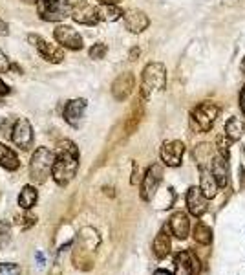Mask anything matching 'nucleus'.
I'll return each mask as SVG.
<instances>
[{
	"label": "nucleus",
	"instance_id": "nucleus-1",
	"mask_svg": "<svg viewBox=\"0 0 245 275\" xmlns=\"http://www.w3.org/2000/svg\"><path fill=\"white\" fill-rule=\"evenodd\" d=\"M77 169H79V147L73 141L64 139L57 145V153H55V163L52 171L55 183L62 187L68 185L75 178Z\"/></svg>",
	"mask_w": 245,
	"mask_h": 275
},
{
	"label": "nucleus",
	"instance_id": "nucleus-2",
	"mask_svg": "<svg viewBox=\"0 0 245 275\" xmlns=\"http://www.w3.org/2000/svg\"><path fill=\"white\" fill-rule=\"evenodd\" d=\"M55 153L46 147H38L30 161V178L33 183H44L53 171Z\"/></svg>",
	"mask_w": 245,
	"mask_h": 275
},
{
	"label": "nucleus",
	"instance_id": "nucleus-3",
	"mask_svg": "<svg viewBox=\"0 0 245 275\" xmlns=\"http://www.w3.org/2000/svg\"><path fill=\"white\" fill-rule=\"evenodd\" d=\"M167 84V68L161 62H150L143 70V81H141V98L148 99L154 92H159Z\"/></svg>",
	"mask_w": 245,
	"mask_h": 275
},
{
	"label": "nucleus",
	"instance_id": "nucleus-4",
	"mask_svg": "<svg viewBox=\"0 0 245 275\" xmlns=\"http://www.w3.org/2000/svg\"><path fill=\"white\" fill-rule=\"evenodd\" d=\"M38 17L46 22H59L71 17L73 6L70 0H37Z\"/></svg>",
	"mask_w": 245,
	"mask_h": 275
},
{
	"label": "nucleus",
	"instance_id": "nucleus-5",
	"mask_svg": "<svg viewBox=\"0 0 245 275\" xmlns=\"http://www.w3.org/2000/svg\"><path fill=\"white\" fill-rule=\"evenodd\" d=\"M218 116H220V107L214 105L212 101H203V103H199L198 107L192 110L191 119L192 125L199 132H209L212 129L214 121L218 119Z\"/></svg>",
	"mask_w": 245,
	"mask_h": 275
},
{
	"label": "nucleus",
	"instance_id": "nucleus-6",
	"mask_svg": "<svg viewBox=\"0 0 245 275\" xmlns=\"http://www.w3.org/2000/svg\"><path fill=\"white\" fill-rule=\"evenodd\" d=\"M163 180V167H161L159 163H154L150 167L146 169L145 176H143V180H141V198L145 200V202H150V200L156 196V193L159 189V183Z\"/></svg>",
	"mask_w": 245,
	"mask_h": 275
},
{
	"label": "nucleus",
	"instance_id": "nucleus-7",
	"mask_svg": "<svg viewBox=\"0 0 245 275\" xmlns=\"http://www.w3.org/2000/svg\"><path fill=\"white\" fill-rule=\"evenodd\" d=\"M31 44L37 48L38 55L48 62H53V64H59V62L64 61V52H62L61 48H57V46L50 44L48 40H44L42 37H38V35H30L28 37Z\"/></svg>",
	"mask_w": 245,
	"mask_h": 275
},
{
	"label": "nucleus",
	"instance_id": "nucleus-8",
	"mask_svg": "<svg viewBox=\"0 0 245 275\" xmlns=\"http://www.w3.org/2000/svg\"><path fill=\"white\" fill-rule=\"evenodd\" d=\"M11 139L17 147L20 149H30L33 145V129H31V123L26 118H18L13 123V129H11Z\"/></svg>",
	"mask_w": 245,
	"mask_h": 275
},
{
	"label": "nucleus",
	"instance_id": "nucleus-9",
	"mask_svg": "<svg viewBox=\"0 0 245 275\" xmlns=\"http://www.w3.org/2000/svg\"><path fill=\"white\" fill-rule=\"evenodd\" d=\"M185 154V145L179 139H172V141H165L161 147V160L165 161V165L169 167H179Z\"/></svg>",
	"mask_w": 245,
	"mask_h": 275
},
{
	"label": "nucleus",
	"instance_id": "nucleus-10",
	"mask_svg": "<svg viewBox=\"0 0 245 275\" xmlns=\"http://www.w3.org/2000/svg\"><path fill=\"white\" fill-rule=\"evenodd\" d=\"M53 37L66 50H73V52L83 50V37L70 26H57L53 30Z\"/></svg>",
	"mask_w": 245,
	"mask_h": 275
},
{
	"label": "nucleus",
	"instance_id": "nucleus-11",
	"mask_svg": "<svg viewBox=\"0 0 245 275\" xmlns=\"http://www.w3.org/2000/svg\"><path fill=\"white\" fill-rule=\"evenodd\" d=\"M88 107V101L83 99V98H79V99H70L66 103V107H64V121L71 125V127H79L81 121H83V118H85V110Z\"/></svg>",
	"mask_w": 245,
	"mask_h": 275
},
{
	"label": "nucleus",
	"instance_id": "nucleus-12",
	"mask_svg": "<svg viewBox=\"0 0 245 275\" xmlns=\"http://www.w3.org/2000/svg\"><path fill=\"white\" fill-rule=\"evenodd\" d=\"M71 19L79 24H86V26H93V24L99 22V17H97V9L90 6L86 0H79L73 11H71Z\"/></svg>",
	"mask_w": 245,
	"mask_h": 275
},
{
	"label": "nucleus",
	"instance_id": "nucleus-13",
	"mask_svg": "<svg viewBox=\"0 0 245 275\" xmlns=\"http://www.w3.org/2000/svg\"><path fill=\"white\" fill-rule=\"evenodd\" d=\"M207 196L203 195V191L199 187H191L187 191V209L192 216H201L207 211Z\"/></svg>",
	"mask_w": 245,
	"mask_h": 275
},
{
	"label": "nucleus",
	"instance_id": "nucleus-14",
	"mask_svg": "<svg viewBox=\"0 0 245 275\" xmlns=\"http://www.w3.org/2000/svg\"><path fill=\"white\" fill-rule=\"evenodd\" d=\"M124 26H126V30L130 31V33H141V31H145L148 28V17H146L145 11H141V9H128V11H124Z\"/></svg>",
	"mask_w": 245,
	"mask_h": 275
},
{
	"label": "nucleus",
	"instance_id": "nucleus-15",
	"mask_svg": "<svg viewBox=\"0 0 245 275\" xmlns=\"http://www.w3.org/2000/svg\"><path fill=\"white\" fill-rule=\"evenodd\" d=\"M134 84H136V79H134V76H132L130 72L121 74V76L112 83V96H114V99H117V101L126 99L132 94V90H134Z\"/></svg>",
	"mask_w": 245,
	"mask_h": 275
},
{
	"label": "nucleus",
	"instance_id": "nucleus-16",
	"mask_svg": "<svg viewBox=\"0 0 245 275\" xmlns=\"http://www.w3.org/2000/svg\"><path fill=\"white\" fill-rule=\"evenodd\" d=\"M169 228L172 231V235L179 240H185L189 237V231H191V220H189V215L185 211H176V213L170 216Z\"/></svg>",
	"mask_w": 245,
	"mask_h": 275
},
{
	"label": "nucleus",
	"instance_id": "nucleus-17",
	"mask_svg": "<svg viewBox=\"0 0 245 275\" xmlns=\"http://www.w3.org/2000/svg\"><path fill=\"white\" fill-rule=\"evenodd\" d=\"M209 169H210V173L214 175L216 182H218L220 187H225V185L229 183V161H227V158H225L223 154L216 153Z\"/></svg>",
	"mask_w": 245,
	"mask_h": 275
},
{
	"label": "nucleus",
	"instance_id": "nucleus-18",
	"mask_svg": "<svg viewBox=\"0 0 245 275\" xmlns=\"http://www.w3.org/2000/svg\"><path fill=\"white\" fill-rule=\"evenodd\" d=\"M170 228L169 226H163L161 231L156 235L154 238V244H152V250H154V255L158 257V259H165L167 255L170 253V248H172V242H170V235H169Z\"/></svg>",
	"mask_w": 245,
	"mask_h": 275
},
{
	"label": "nucleus",
	"instance_id": "nucleus-19",
	"mask_svg": "<svg viewBox=\"0 0 245 275\" xmlns=\"http://www.w3.org/2000/svg\"><path fill=\"white\" fill-rule=\"evenodd\" d=\"M199 189L203 191V195L207 198H214V195L218 193L220 185L216 182L214 175L210 173L209 167H199Z\"/></svg>",
	"mask_w": 245,
	"mask_h": 275
},
{
	"label": "nucleus",
	"instance_id": "nucleus-20",
	"mask_svg": "<svg viewBox=\"0 0 245 275\" xmlns=\"http://www.w3.org/2000/svg\"><path fill=\"white\" fill-rule=\"evenodd\" d=\"M196 260L192 259V255L189 252H179L174 257V275H194Z\"/></svg>",
	"mask_w": 245,
	"mask_h": 275
},
{
	"label": "nucleus",
	"instance_id": "nucleus-21",
	"mask_svg": "<svg viewBox=\"0 0 245 275\" xmlns=\"http://www.w3.org/2000/svg\"><path fill=\"white\" fill-rule=\"evenodd\" d=\"M0 167H4L6 171H17L20 167V160L15 154V151H11L4 143H0Z\"/></svg>",
	"mask_w": 245,
	"mask_h": 275
},
{
	"label": "nucleus",
	"instance_id": "nucleus-22",
	"mask_svg": "<svg viewBox=\"0 0 245 275\" xmlns=\"http://www.w3.org/2000/svg\"><path fill=\"white\" fill-rule=\"evenodd\" d=\"M95 9H97L99 20H105V22H115L124 15L121 9L117 8V4H101L99 8Z\"/></svg>",
	"mask_w": 245,
	"mask_h": 275
},
{
	"label": "nucleus",
	"instance_id": "nucleus-23",
	"mask_svg": "<svg viewBox=\"0 0 245 275\" xmlns=\"http://www.w3.org/2000/svg\"><path fill=\"white\" fill-rule=\"evenodd\" d=\"M214 151L209 143H201L194 149V158H196V163L199 167H210V161L214 158Z\"/></svg>",
	"mask_w": 245,
	"mask_h": 275
},
{
	"label": "nucleus",
	"instance_id": "nucleus-24",
	"mask_svg": "<svg viewBox=\"0 0 245 275\" xmlns=\"http://www.w3.org/2000/svg\"><path fill=\"white\" fill-rule=\"evenodd\" d=\"M38 193L33 185H24L20 195H18V206L22 209H31V207L37 204Z\"/></svg>",
	"mask_w": 245,
	"mask_h": 275
},
{
	"label": "nucleus",
	"instance_id": "nucleus-25",
	"mask_svg": "<svg viewBox=\"0 0 245 275\" xmlns=\"http://www.w3.org/2000/svg\"><path fill=\"white\" fill-rule=\"evenodd\" d=\"M244 134V123L240 118H229V121L225 123V136L229 141H238Z\"/></svg>",
	"mask_w": 245,
	"mask_h": 275
},
{
	"label": "nucleus",
	"instance_id": "nucleus-26",
	"mask_svg": "<svg viewBox=\"0 0 245 275\" xmlns=\"http://www.w3.org/2000/svg\"><path fill=\"white\" fill-rule=\"evenodd\" d=\"M194 240L201 246L210 244L212 242V231H210V228L205 226V224H201V222H198V226L194 228Z\"/></svg>",
	"mask_w": 245,
	"mask_h": 275
},
{
	"label": "nucleus",
	"instance_id": "nucleus-27",
	"mask_svg": "<svg viewBox=\"0 0 245 275\" xmlns=\"http://www.w3.org/2000/svg\"><path fill=\"white\" fill-rule=\"evenodd\" d=\"M11 238V226L6 220H0V250L9 242Z\"/></svg>",
	"mask_w": 245,
	"mask_h": 275
},
{
	"label": "nucleus",
	"instance_id": "nucleus-28",
	"mask_svg": "<svg viewBox=\"0 0 245 275\" xmlns=\"http://www.w3.org/2000/svg\"><path fill=\"white\" fill-rule=\"evenodd\" d=\"M106 52H108L106 44H103V42H95V44L90 48V57L95 59V61H101V59H105Z\"/></svg>",
	"mask_w": 245,
	"mask_h": 275
},
{
	"label": "nucleus",
	"instance_id": "nucleus-29",
	"mask_svg": "<svg viewBox=\"0 0 245 275\" xmlns=\"http://www.w3.org/2000/svg\"><path fill=\"white\" fill-rule=\"evenodd\" d=\"M0 275H20V266L13 262H4L0 264Z\"/></svg>",
	"mask_w": 245,
	"mask_h": 275
},
{
	"label": "nucleus",
	"instance_id": "nucleus-30",
	"mask_svg": "<svg viewBox=\"0 0 245 275\" xmlns=\"http://www.w3.org/2000/svg\"><path fill=\"white\" fill-rule=\"evenodd\" d=\"M9 68H11V62H9L8 55L0 50V72H8Z\"/></svg>",
	"mask_w": 245,
	"mask_h": 275
},
{
	"label": "nucleus",
	"instance_id": "nucleus-31",
	"mask_svg": "<svg viewBox=\"0 0 245 275\" xmlns=\"http://www.w3.org/2000/svg\"><path fill=\"white\" fill-rule=\"evenodd\" d=\"M9 92H11V88H9L8 84L4 83L2 79H0V96H8Z\"/></svg>",
	"mask_w": 245,
	"mask_h": 275
},
{
	"label": "nucleus",
	"instance_id": "nucleus-32",
	"mask_svg": "<svg viewBox=\"0 0 245 275\" xmlns=\"http://www.w3.org/2000/svg\"><path fill=\"white\" fill-rule=\"evenodd\" d=\"M139 54H141V50H139L138 46H134V48L130 50V61H136V59L139 57Z\"/></svg>",
	"mask_w": 245,
	"mask_h": 275
},
{
	"label": "nucleus",
	"instance_id": "nucleus-33",
	"mask_svg": "<svg viewBox=\"0 0 245 275\" xmlns=\"http://www.w3.org/2000/svg\"><path fill=\"white\" fill-rule=\"evenodd\" d=\"M35 257H37L38 266H40V268L44 266V255H42V253H40V252H37V253H35Z\"/></svg>",
	"mask_w": 245,
	"mask_h": 275
},
{
	"label": "nucleus",
	"instance_id": "nucleus-34",
	"mask_svg": "<svg viewBox=\"0 0 245 275\" xmlns=\"http://www.w3.org/2000/svg\"><path fill=\"white\" fill-rule=\"evenodd\" d=\"M240 107H242V110H244V114H245V86H244V90H242V96H240Z\"/></svg>",
	"mask_w": 245,
	"mask_h": 275
},
{
	"label": "nucleus",
	"instance_id": "nucleus-35",
	"mask_svg": "<svg viewBox=\"0 0 245 275\" xmlns=\"http://www.w3.org/2000/svg\"><path fill=\"white\" fill-rule=\"evenodd\" d=\"M132 183H138L139 182V176H138V165L134 163V176H132V180H130Z\"/></svg>",
	"mask_w": 245,
	"mask_h": 275
},
{
	"label": "nucleus",
	"instance_id": "nucleus-36",
	"mask_svg": "<svg viewBox=\"0 0 245 275\" xmlns=\"http://www.w3.org/2000/svg\"><path fill=\"white\" fill-rule=\"evenodd\" d=\"M0 35H8V24L0 20Z\"/></svg>",
	"mask_w": 245,
	"mask_h": 275
},
{
	"label": "nucleus",
	"instance_id": "nucleus-37",
	"mask_svg": "<svg viewBox=\"0 0 245 275\" xmlns=\"http://www.w3.org/2000/svg\"><path fill=\"white\" fill-rule=\"evenodd\" d=\"M97 2H101V4H119L121 0H97Z\"/></svg>",
	"mask_w": 245,
	"mask_h": 275
},
{
	"label": "nucleus",
	"instance_id": "nucleus-38",
	"mask_svg": "<svg viewBox=\"0 0 245 275\" xmlns=\"http://www.w3.org/2000/svg\"><path fill=\"white\" fill-rule=\"evenodd\" d=\"M154 275H172L170 272H167V270H156V274Z\"/></svg>",
	"mask_w": 245,
	"mask_h": 275
},
{
	"label": "nucleus",
	"instance_id": "nucleus-39",
	"mask_svg": "<svg viewBox=\"0 0 245 275\" xmlns=\"http://www.w3.org/2000/svg\"><path fill=\"white\" fill-rule=\"evenodd\" d=\"M26 4H37V0H24Z\"/></svg>",
	"mask_w": 245,
	"mask_h": 275
},
{
	"label": "nucleus",
	"instance_id": "nucleus-40",
	"mask_svg": "<svg viewBox=\"0 0 245 275\" xmlns=\"http://www.w3.org/2000/svg\"><path fill=\"white\" fill-rule=\"evenodd\" d=\"M244 129H245V125H244Z\"/></svg>",
	"mask_w": 245,
	"mask_h": 275
}]
</instances>
